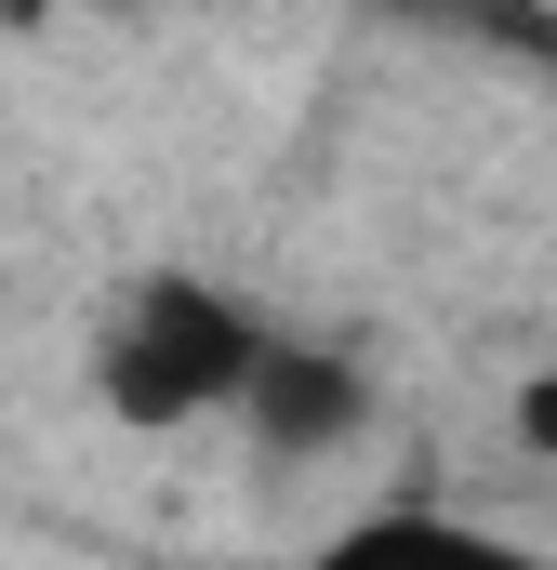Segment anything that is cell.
<instances>
[{
    "label": "cell",
    "mask_w": 557,
    "mask_h": 570,
    "mask_svg": "<svg viewBox=\"0 0 557 570\" xmlns=\"http://www.w3.org/2000/svg\"><path fill=\"white\" fill-rule=\"evenodd\" d=\"M266 345L278 332L253 305H226L213 279H146L134 305H120V332H107V358H94V385H107L120 425H186V412H213V399H253Z\"/></svg>",
    "instance_id": "6da1fadb"
},
{
    "label": "cell",
    "mask_w": 557,
    "mask_h": 570,
    "mask_svg": "<svg viewBox=\"0 0 557 570\" xmlns=\"http://www.w3.org/2000/svg\"><path fill=\"white\" fill-rule=\"evenodd\" d=\"M253 438L266 451H345V438L372 425V385H359V358H332V345H266V372H253Z\"/></svg>",
    "instance_id": "7a4b0ae2"
},
{
    "label": "cell",
    "mask_w": 557,
    "mask_h": 570,
    "mask_svg": "<svg viewBox=\"0 0 557 570\" xmlns=\"http://www.w3.org/2000/svg\"><path fill=\"white\" fill-rule=\"evenodd\" d=\"M305 570H557L531 544H491V531H465V518H424V504H385V518H359L332 558Z\"/></svg>",
    "instance_id": "3957f363"
},
{
    "label": "cell",
    "mask_w": 557,
    "mask_h": 570,
    "mask_svg": "<svg viewBox=\"0 0 557 570\" xmlns=\"http://www.w3.org/2000/svg\"><path fill=\"white\" fill-rule=\"evenodd\" d=\"M399 27H438V40H478V53H518V67H557V0H372Z\"/></svg>",
    "instance_id": "277c9868"
},
{
    "label": "cell",
    "mask_w": 557,
    "mask_h": 570,
    "mask_svg": "<svg viewBox=\"0 0 557 570\" xmlns=\"http://www.w3.org/2000/svg\"><path fill=\"white\" fill-rule=\"evenodd\" d=\"M518 438H531V464H557V372L518 385Z\"/></svg>",
    "instance_id": "5b68a950"
}]
</instances>
